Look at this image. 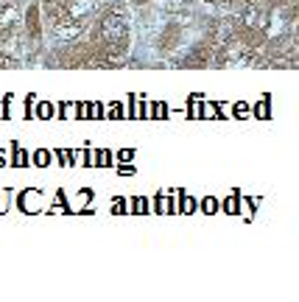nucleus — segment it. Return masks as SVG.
Wrapping results in <instances>:
<instances>
[{"mask_svg": "<svg viewBox=\"0 0 299 302\" xmlns=\"http://www.w3.org/2000/svg\"><path fill=\"white\" fill-rule=\"evenodd\" d=\"M196 210H199V201H196L193 196H182L176 213H185V216H190V213H196Z\"/></svg>", "mask_w": 299, "mask_h": 302, "instance_id": "obj_2", "label": "nucleus"}, {"mask_svg": "<svg viewBox=\"0 0 299 302\" xmlns=\"http://www.w3.org/2000/svg\"><path fill=\"white\" fill-rule=\"evenodd\" d=\"M93 162L98 165V168H109V162H112V151H106V149H101L98 154L93 157Z\"/></svg>", "mask_w": 299, "mask_h": 302, "instance_id": "obj_7", "label": "nucleus"}, {"mask_svg": "<svg viewBox=\"0 0 299 302\" xmlns=\"http://www.w3.org/2000/svg\"><path fill=\"white\" fill-rule=\"evenodd\" d=\"M123 115H126V112H123L121 104H112V106H109V121H121Z\"/></svg>", "mask_w": 299, "mask_h": 302, "instance_id": "obj_12", "label": "nucleus"}, {"mask_svg": "<svg viewBox=\"0 0 299 302\" xmlns=\"http://www.w3.org/2000/svg\"><path fill=\"white\" fill-rule=\"evenodd\" d=\"M87 118H89V121H101V118H104V106H101V101L87 104Z\"/></svg>", "mask_w": 299, "mask_h": 302, "instance_id": "obj_8", "label": "nucleus"}, {"mask_svg": "<svg viewBox=\"0 0 299 302\" xmlns=\"http://www.w3.org/2000/svg\"><path fill=\"white\" fill-rule=\"evenodd\" d=\"M118 174H123V176H131V174H134V165H118Z\"/></svg>", "mask_w": 299, "mask_h": 302, "instance_id": "obj_16", "label": "nucleus"}, {"mask_svg": "<svg viewBox=\"0 0 299 302\" xmlns=\"http://www.w3.org/2000/svg\"><path fill=\"white\" fill-rule=\"evenodd\" d=\"M126 207H129L126 199H112V213H115V216H121V213H129Z\"/></svg>", "mask_w": 299, "mask_h": 302, "instance_id": "obj_10", "label": "nucleus"}, {"mask_svg": "<svg viewBox=\"0 0 299 302\" xmlns=\"http://www.w3.org/2000/svg\"><path fill=\"white\" fill-rule=\"evenodd\" d=\"M238 207H241V201H238V196H229V199H224V201L218 204V210H224V213H229V216H235V213H241Z\"/></svg>", "mask_w": 299, "mask_h": 302, "instance_id": "obj_5", "label": "nucleus"}, {"mask_svg": "<svg viewBox=\"0 0 299 302\" xmlns=\"http://www.w3.org/2000/svg\"><path fill=\"white\" fill-rule=\"evenodd\" d=\"M104 37L109 39V42H121V39L126 37V22H123L118 14H109L104 20Z\"/></svg>", "mask_w": 299, "mask_h": 302, "instance_id": "obj_1", "label": "nucleus"}, {"mask_svg": "<svg viewBox=\"0 0 299 302\" xmlns=\"http://www.w3.org/2000/svg\"><path fill=\"white\" fill-rule=\"evenodd\" d=\"M246 112H249V106H246V104H235V115H238V118L246 115Z\"/></svg>", "mask_w": 299, "mask_h": 302, "instance_id": "obj_17", "label": "nucleus"}, {"mask_svg": "<svg viewBox=\"0 0 299 302\" xmlns=\"http://www.w3.org/2000/svg\"><path fill=\"white\" fill-rule=\"evenodd\" d=\"M37 115H39V118H42V121H48V118H51V115H53V106H51V104H48V101H42V104H39V106H37Z\"/></svg>", "mask_w": 299, "mask_h": 302, "instance_id": "obj_11", "label": "nucleus"}, {"mask_svg": "<svg viewBox=\"0 0 299 302\" xmlns=\"http://www.w3.org/2000/svg\"><path fill=\"white\" fill-rule=\"evenodd\" d=\"M131 157H134V151H131V149H123V151H118V162H129Z\"/></svg>", "mask_w": 299, "mask_h": 302, "instance_id": "obj_14", "label": "nucleus"}, {"mask_svg": "<svg viewBox=\"0 0 299 302\" xmlns=\"http://www.w3.org/2000/svg\"><path fill=\"white\" fill-rule=\"evenodd\" d=\"M129 204H131L129 213H137V216H143V213H151V210H148L151 204H148V199H143V196H134V199L129 201Z\"/></svg>", "mask_w": 299, "mask_h": 302, "instance_id": "obj_4", "label": "nucleus"}, {"mask_svg": "<svg viewBox=\"0 0 299 302\" xmlns=\"http://www.w3.org/2000/svg\"><path fill=\"white\" fill-rule=\"evenodd\" d=\"M151 213H165V199H163V196L154 199V210H151Z\"/></svg>", "mask_w": 299, "mask_h": 302, "instance_id": "obj_15", "label": "nucleus"}, {"mask_svg": "<svg viewBox=\"0 0 299 302\" xmlns=\"http://www.w3.org/2000/svg\"><path fill=\"white\" fill-rule=\"evenodd\" d=\"M28 159H31V157H28L26 151H20V149L14 146V165H17V168H26V165H28Z\"/></svg>", "mask_w": 299, "mask_h": 302, "instance_id": "obj_9", "label": "nucleus"}, {"mask_svg": "<svg viewBox=\"0 0 299 302\" xmlns=\"http://www.w3.org/2000/svg\"><path fill=\"white\" fill-rule=\"evenodd\" d=\"M218 204H221V201L215 199V196H207V199H201V201H199L201 213H207V216H213V213H218Z\"/></svg>", "mask_w": 299, "mask_h": 302, "instance_id": "obj_6", "label": "nucleus"}, {"mask_svg": "<svg viewBox=\"0 0 299 302\" xmlns=\"http://www.w3.org/2000/svg\"><path fill=\"white\" fill-rule=\"evenodd\" d=\"M51 162H53V154L48 151V149H39V151H34V165H39V168H48Z\"/></svg>", "mask_w": 299, "mask_h": 302, "instance_id": "obj_3", "label": "nucleus"}, {"mask_svg": "<svg viewBox=\"0 0 299 302\" xmlns=\"http://www.w3.org/2000/svg\"><path fill=\"white\" fill-rule=\"evenodd\" d=\"M151 115L157 118V121H163V118H168V106H165V104H154Z\"/></svg>", "mask_w": 299, "mask_h": 302, "instance_id": "obj_13", "label": "nucleus"}]
</instances>
